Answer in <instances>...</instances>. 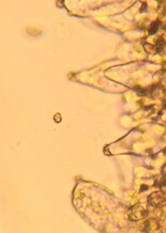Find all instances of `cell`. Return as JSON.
Listing matches in <instances>:
<instances>
[{"instance_id":"1","label":"cell","mask_w":166,"mask_h":233,"mask_svg":"<svg viewBox=\"0 0 166 233\" xmlns=\"http://www.w3.org/2000/svg\"><path fill=\"white\" fill-rule=\"evenodd\" d=\"M128 215L131 220L137 221V220H141V219L144 218V217H146L147 211H145V208L142 206H141V204H136V206H132V208H129Z\"/></svg>"},{"instance_id":"2","label":"cell","mask_w":166,"mask_h":233,"mask_svg":"<svg viewBox=\"0 0 166 233\" xmlns=\"http://www.w3.org/2000/svg\"><path fill=\"white\" fill-rule=\"evenodd\" d=\"M148 203L154 208H160L166 204V196L164 195V193L160 191L153 192L148 197Z\"/></svg>"},{"instance_id":"3","label":"cell","mask_w":166,"mask_h":233,"mask_svg":"<svg viewBox=\"0 0 166 233\" xmlns=\"http://www.w3.org/2000/svg\"><path fill=\"white\" fill-rule=\"evenodd\" d=\"M159 25H160V21H155L151 24L149 28V34H151V35H153L158 31V28H159Z\"/></svg>"}]
</instances>
